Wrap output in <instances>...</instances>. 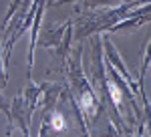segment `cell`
<instances>
[{"label":"cell","instance_id":"cell-2","mask_svg":"<svg viewBox=\"0 0 151 137\" xmlns=\"http://www.w3.org/2000/svg\"><path fill=\"white\" fill-rule=\"evenodd\" d=\"M52 127L58 129V131H63V129H65V119H63V115H60V113L52 115Z\"/></svg>","mask_w":151,"mask_h":137},{"label":"cell","instance_id":"cell-1","mask_svg":"<svg viewBox=\"0 0 151 137\" xmlns=\"http://www.w3.org/2000/svg\"><path fill=\"white\" fill-rule=\"evenodd\" d=\"M83 109H85L87 113H93L95 111V99H93V95H91L89 91L83 93Z\"/></svg>","mask_w":151,"mask_h":137},{"label":"cell","instance_id":"cell-3","mask_svg":"<svg viewBox=\"0 0 151 137\" xmlns=\"http://www.w3.org/2000/svg\"><path fill=\"white\" fill-rule=\"evenodd\" d=\"M109 93H111V97H113L115 105H119V103H121V93H119V89H117L113 83H109Z\"/></svg>","mask_w":151,"mask_h":137}]
</instances>
